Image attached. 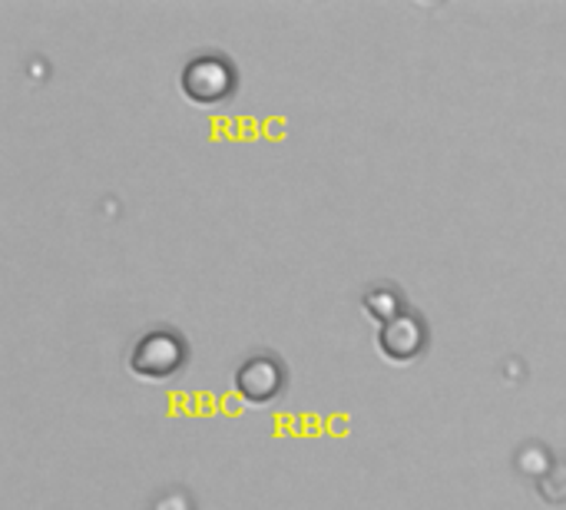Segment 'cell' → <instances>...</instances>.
Segmentation results:
<instances>
[{
    "mask_svg": "<svg viewBox=\"0 0 566 510\" xmlns=\"http://www.w3.org/2000/svg\"><path fill=\"white\" fill-rule=\"evenodd\" d=\"M189 358V348H186V339L176 332V329H149L146 335L136 339L126 365L136 378H146V382H166L172 378Z\"/></svg>",
    "mask_w": 566,
    "mask_h": 510,
    "instance_id": "1",
    "label": "cell"
},
{
    "mask_svg": "<svg viewBox=\"0 0 566 510\" xmlns=\"http://www.w3.org/2000/svg\"><path fill=\"white\" fill-rule=\"evenodd\" d=\"M179 83L192 103H222L235 90V66L222 53H196L182 66Z\"/></svg>",
    "mask_w": 566,
    "mask_h": 510,
    "instance_id": "2",
    "label": "cell"
},
{
    "mask_svg": "<svg viewBox=\"0 0 566 510\" xmlns=\"http://www.w3.org/2000/svg\"><path fill=\"white\" fill-rule=\"evenodd\" d=\"M378 348L388 362L408 365L428 348V325L418 312L405 309L378 329Z\"/></svg>",
    "mask_w": 566,
    "mask_h": 510,
    "instance_id": "3",
    "label": "cell"
},
{
    "mask_svg": "<svg viewBox=\"0 0 566 510\" xmlns=\"http://www.w3.org/2000/svg\"><path fill=\"white\" fill-rule=\"evenodd\" d=\"M235 388L252 405H269L285 388V365L272 352L249 355L235 372Z\"/></svg>",
    "mask_w": 566,
    "mask_h": 510,
    "instance_id": "4",
    "label": "cell"
},
{
    "mask_svg": "<svg viewBox=\"0 0 566 510\" xmlns=\"http://www.w3.org/2000/svg\"><path fill=\"white\" fill-rule=\"evenodd\" d=\"M365 312H368L371 319H378L381 325H385L388 319L401 315V312H405L401 289H395V285H375V289H368V292H365Z\"/></svg>",
    "mask_w": 566,
    "mask_h": 510,
    "instance_id": "5",
    "label": "cell"
}]
</instances>
